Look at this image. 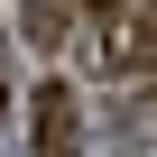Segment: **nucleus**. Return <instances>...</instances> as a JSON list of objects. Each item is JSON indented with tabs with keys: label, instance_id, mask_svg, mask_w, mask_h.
<instances>
[{
	"label": "nucleus",
	"instance_id": "2",
	"mask_svg": "<svg viewBox=\"0 0 157 157\" xmlns=\"http://www.w3.org/2000/svg\"><path fill=\"white\" fill-rule=\"evenodd\" d=\"M74 19H83L74 0H28V10H19V28H28V46H46V56H56V46L74 37Z\"/></svg>",
	"mask_w": 157,
	"mask_h": 157
},
{
	"label": "nucleus",
	"instance_id": "3",
	"mask_svg": "<svg viewBox=\"0 0 157 157\" xmlns=\"http://www.w3.org/2000/svg\"><path fill=\"white\" fill-rule=\"evenodd\" d=\"M139 74H148V93H157V0H139Z\"/></svg>",
	"mask_w": 157,
	"mask_h": 157
},
{
	"label": "nucleus",
	"instance_id": "1",
	"mask_svg": "<svg viewBox=\"0 0 157 157\" xmlns=\"http://www.w3.org/2000/svg\"><path fill=\"white\" fill-rule=\"evenodd\" d=\"M28 129H37V157H74V129H83L74 93H65V83H46V93H37V111H28Z\"/></svg>",
	"mask_w": 157,
	"mask_h": 157
},
{
	"label": "nucleus",
	"instance_id": "5",
	"mask_svg": "<svg viewBox=\"0 0 157 157\" xmlns=\"http://www.w3.org/2000/svg\"><path fill=\"white\" fill-rule=\"evenodd\" d=\"M0 120H10V65H0Z\"/></svg>",
	"mask_w": 157,
	"mask_h": 157
},
{
	"label": "nucleus",
	"instance_id": "4",
	"mask_svg": "<svg viewBox=\"0 0 157 157\" xmlns=\"http://www.w3.org/2000/svg\"><path fill=\"white\" fill-rule=\"evenodd\" d=\"M74 10H83V19H120L129 0H74Z\"/></svg>",
	"mask_w": 157,
	"mask_h": 157
}]
</instances>
